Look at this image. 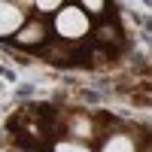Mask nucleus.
<instances>
[{
	"label": "nucleus",
	"instance_id": "obj_1",
	"mask_svg": "<svg viewBox=\"0 0 152 152\" xmlns=\"http://www.w3.org/2000/svg\"><path fill=\"white\" fill-rule=\"evenodd\" d=\"M85 28H88V21L79 9H64L58 15V31L64 37H79V34H85Z\"/></svg>",
	"mask_w": 152,
	"mask_h": 152
},
{
	"label": "nucleus",
	"instance_id": "obj_2",
	"mask_svg": "<svg viewBox=\"0 0 152 152\" xmlns=\"http://www.w3.org/2000/svg\"><path fill=\"white\" fill-rule=\"evenodd\" d=\"M21 24V12L12 3H0V34H12Z\"/></svg>",
	"mask_w": 152,
	"mask_h": 152
},
{
	"label": "nucleus",
	"instance_id": "obj_3",
	"mask_svg": "<svg viewBox=\"0 0 152 152\" xmlns=\"http://www.w3.org/2000/svg\"><path fill=\"white\" fill-rule=\"evenodd\" d=\"M104 152H134V146H131L128 137H113V140L104 146Z\"/></svg>",
	"mask_w": 152,
	"mask_h": 152
},
{
	"label": "nucleus",
	"instance_id": "obj_4",
	"mask_svg": "<svg viewBox=\"0 0 152 152\" xmlns=\"http://www.w3.org/2000/svg\"><path fill=\"white\" fill-rule=\"evenodd\" d=\"M58 152H88V149H85V146H76V143H61Z\"/></svg>",
	"mask_w": 152,
	"mask_h": 152
}]
</instances>
